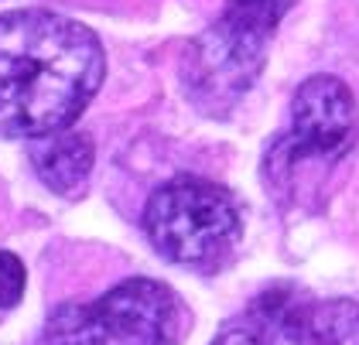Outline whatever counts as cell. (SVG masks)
I'll return each mask as SVG.
<instances>
[{
    "mask_svg": "<svg viewBox=\"0 0 359 345\" xmlns=\"http://www.w3.org/2000/svg\"><path fill=\"white\" fill-rule=\"evenodd\" d=\"M144 229L171 264L216 266L236 250L243 222L226 188L202 178H175L151 195Z\"/></svg>",
    "mask_w": 359,
    "mask_h": 345,
    "instance_id": "obj_3",
    "label": "cell"
},
{
    "mask_svg": "<svg viewBox=\"0 0 359 345\" xmlns=\"http://www.w3.org/2000/svg\"><path fill=\"white\" fill-rule=\"evenodd\" d=\"M185 308L178 294L151 277H130L100 301L62 304L48 318V345H178Z\"/></svg>",
    "mask_w": 359,
    "mask_h": 345,
    "instance_id": "obj_2",
    "label": "cell"
},
{
    "mask_svg": "<svg viewBox=\"0 0 359 345\" xmlns=\"http://www.w3.org/2000/svg\"><path fill=\"white\" fill-rule=\"evenodd\" d=\"M31 164L34 175L52 188L55 195H76L86 185L93 161H96V147L86 133L76 130H58L52 137H38L31 140Z\"/></svg>",
    "mask_w": 359,
    "mask_h": 345,
    "instance_id": "obj_6",
    "label": "cell"
},
{
    "mask_svg": "<svg viewBox=\"0 0 359 345\" xmlns=\"http://www.w3.org/2000/svg\"><path fill=\"white\" fill-rule=\"evenodd\" d=\"M264 52H267L264 38H253L219 18L205 34L195 38L185 55L189 100L205 113H226L257 82L267 58Z\"/></svg>",
    "mask_w": 359,
    "mask_h": 345,
    "instance_id": "obj_4",
    "label": "cell"
},
{
    "mask_svg": "<svg viewBox=\"0 0 359 345\" xmlns=\"http://www.w3.org/2000/svg\"><path fill=\"white\" fill-rule=\"evenodd\" d=\"M291 7H294V0H226L222 21L267 41Z\"/></svg>",
    "mask_w": 359,
    "mask_h": 345,
    "instance_id": "obj_8",
    "label": "cell"
},
{
    "mask_svg": "<svg viewBox=\"0 0 359 345\" xmlns=\"http://www.w3.org/2000/svg\"><path fill=\"white\" fill-rule=\"evenodd\" d=\"M298 345H359L356 301H318L304 304L287 321Z\"/></svg>",
    "mask_w": 359,
    "mask_h": 345,
    "instance_id": "obj_7",
    "label": "cell"
},
{
    "mask_svg": "<svg viewBox=\"0 0 359 345\" xmlns=\"http://www.w3.org/2000/svg\"><path fill=\"white\" fill-rule=\"evenodd\" d=\"M107 76L100 38L55 11L0 14V137L69 130Z\"/></svg>",
    "mask_w": 359,
    "mask_h": 345,
    "instance_id": "obj_1",
    "label": "cell"
},
{
    "mask_svg": "<svg viewBox=\"0 0 359 345\" xmlns=\"http://www.w3.org/2000/svg\"><path fill=\"white\" fill-rule=\"evenodd\" d=\"M212 345H264V342H260L253 332H247V328H229V332H222Z\"/></svg>",
    "mask_w": 359,
    "mask_h": 345,
    "instance_id": "obj_10",
    "label": "cell"
},
{
    "mask_svg": "<svg viewBox=\"0 0 359 345\" xmlns=\"http://www.w3.org/2000/svg\"><path fill=\"white\" fill-rule=\"evenodd\" d=\"M25 264L14 257V253H4L0 250V311L4 308H14L25 294Z\"/></svg>",
    "mask_w": 359,
    "mask_h": 345,
    "instance_id": "obj_9",
    "label": "cell"
},
{
    "mask_svg": "<svg viewBox=\"0 0 359 345\" xmlns=\"http://www.w3.org/2000/svg\"><path fill=\"white\" fill-rule=\"evenodd\" d=\"M356 137V100L335 76H311L291 100L287 154L298 158H339Z\"/></svg>",
    "mask_w": 359,
    "mask_h": 345,
    "instance_id": "obj_5",
    "label": "cell"
}]
</instances>
